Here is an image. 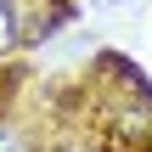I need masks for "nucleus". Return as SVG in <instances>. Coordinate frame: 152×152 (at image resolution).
<instances>
[{
  "instance_id": "obj_4",
  "label": "nucleus",
  "mask_w": 152,
  "mask_h": 152,
  "mask_svg": "<svg viewBox=\"0 0 152 152\" xmlns=\"http://www.w3.org/2000/svg\"><path fill=\"white\" fill-rule=\"evenodd\" d=\"M0 152H23V147H17V135H11L6 124H0Z\"/></svg>"
},
{
  "instance_id": "obj_1",
  "label": "nucleus",
  "mask_w": 152,
  "mask_h": 152,
  "mask_svg": "<svg viewBox=\"0 0 152 152\" xmlns=\"http://www.w3.org/2000/svg\"><path fill=\"white\" fill-rule=\"evenodd\" d=\"M6 11L17 23V39H39V34H51L62 23V6L56 0H6Z\"/></svg>"
},
{
  "instance_id": "obj_3",
  "label": "nucleus",
  "mask_w": 152,
  "mask_h": 152,
  "mask_svg": "<svg viewBox=\"0 0 152 152\" xmlns=\"http://www.w3.org/2000/svg\"><path fill=\"white\" fill-rule=\"evenodd\" d=\"M96 6H102V11H135L141 0H96Z\"/></svg>"
},
{
  "instance_id": "obj_2",
  "label": "nucleus",
  "mask_w": 152,
  "mask_h": 152,
  "mask_svg": "<svg viewBox=\"0 0 152 152\" xmlns=\"http://www.w3.org/2000/svg\"><path fill=\"white\" fill-rule=\"evenodd\" d=\"M17 45V23H11V11H6V0H0V56Z\"/></svg>"
}]
</instances>
